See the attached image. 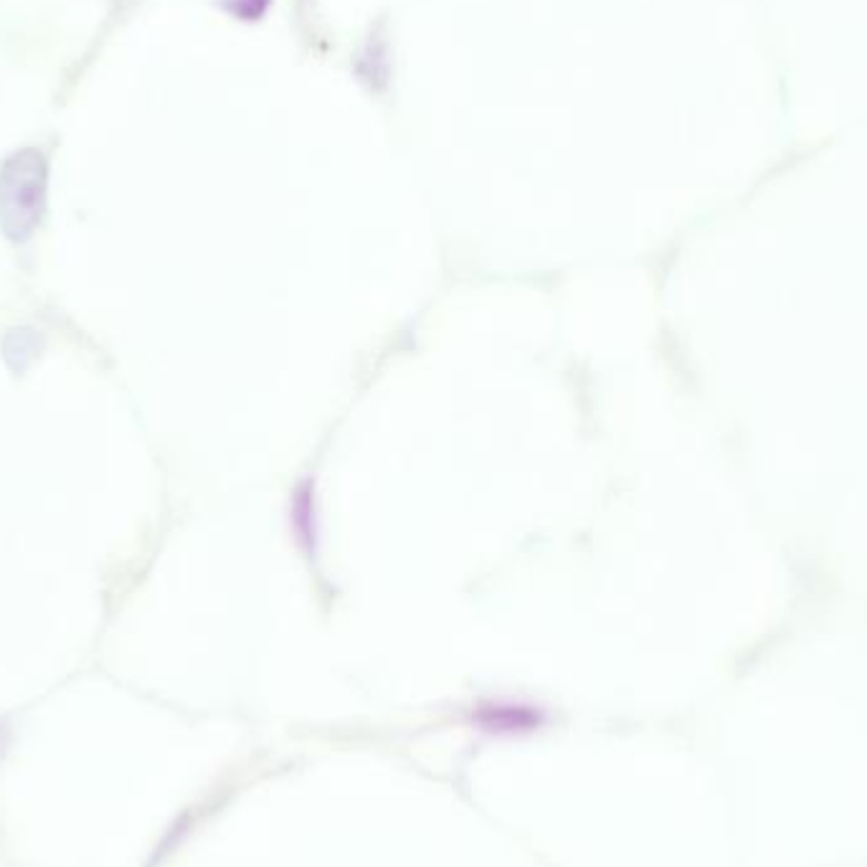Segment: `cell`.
Segmentation results:
<instances>
[{"instance_id":"7a4b0ae2","label":"cell","mask_w":867,"mask_h":867,"mask_svg":"<svg viewBox=\"0 0 867 867\" xmlns=\"http://www.w3.org/2000/svg\"><path fill=\"white\" fill-rule=\"evenodd\" d=\"M5 744H8V733H5V728H0V753L5 751Z\"/></svg>"},{"instance_id":"6da1fadb","label":"cell","mask_w":867,"mask_h":867,"mask_svg":"<svg viewBox=\"0 0 867 867\" xmlns=\"http://www.w3.org/2000/svg\"><path fill=\"white\" fill-rule=\"evenodd\" d=\"M43 208V165L36 155H21L0 178V224L8 236L26 239Z\"/></svg>"}]
</instances>
